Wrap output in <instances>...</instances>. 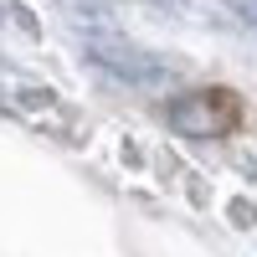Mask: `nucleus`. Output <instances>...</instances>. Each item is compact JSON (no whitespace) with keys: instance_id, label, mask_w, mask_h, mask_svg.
<instances>
[{"instance_id":"obj_1","label":"nucleus","mask_w":257,"mask_h":257,"mask_svg":"<svg viewBox=\"0 0 257 257\" xmlns=\"http://www.w3.org/2000/svg\"><path fill=\"white\" fill-rule=\"evenodd\" d=\"M165 118L185 139H226L242 123V98L231 88H190L165 103Z\"/></svg>"},{"instance_id":"obj_2","label":"nucleus","mask_w":257,"mask_h":257,"mask_svg":"<svg viewBox=\"0 0 257 257\" xmlns=\"http://www.w3.org/2000/svg\"><path fill=\"white\" fill-rule=\"evenodd\" d=\"M82 52H88L103 72H113L118 82H134V88H155V82L170 77L165 57H155L149 47H139V41H128V36H113V31H93L82 41Z\"/></svg>"},{"instance_id":"obj_3","label":"nucleus","mask_w":257,"mask_h":257,"mask_svg":"<svg viewBox=\"0 0 257 257\" xmlns=\"http://www.w3.org/2000/svg\"><path fill=\"white\" fill-rule=\"evenodd\" d=\"M221 6H226L231 16H242L247 26H257V0H221Z\"/></svg>"},{"instance_id":"obj_4","label":"nucleus","mask_w":257,"mask_h":257,"mask_svg":"<svg viewBox=\"0 0 257 257\" xmlns=\"http://www.w3.org/2000/svg\"><path fill=\"white\" fill-rule=\"evenodd\" d=\"M149 6H160V11H185V0H149Z\"/></svg>"}]
</instances>
